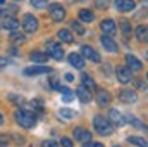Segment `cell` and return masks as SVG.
I'll list each match as a JSON object with an SVG mask.
<instances>
[{"instance_id": "1", "label": "cell", "mask_w": 148, "mask_h": 147, "mask_svg": "<svg viewBox=\"0 0 148 147\" xmlns=\"http://www.w3.org/2000/svg\"><path fill=\"white\" fill-rule=\"evenodd\" d=\"M16 121L23 126V128H33L36 125V116L31 111H24L19 109L16 111Z\"/></svg>"}, {"instance_id": "2", "label": "cell", "mask_w": 148, "mask_h": 147, "mask_svg": "<svg viewBox=\"0 0 148 147\" xmlns=\"http://www.w3.org/2000/svg\"><path fill=\"white\" fill-rule=\"evenodd\" d=\"M93 126H95V130H97L100 135H110L112 133V123L109 119L102 118V116H95Z\"/></svg>"}, {"instance_id": "3", "label": "cell", "mask_w": 148, "mask_h": 147, "mask_svg": "<svg viewBox=\"0 0 148 147\" xmlns=\"http://www.w3.org/2000/svg\"><path fill=\"white\" fill-rule=\"evenodd\" d=\"M48 14H50V17H52L53 21L60 23V21H64V17H66V9H64L60 3H50Z\"/></svg>"}, {"instance_id": "4", "label": "cell", "mask_w": 148, "mask_h": 147, "mask_svg": "<svg viewBox=\"0 0 148 147\" xmlns=\"http://www.w3.org/2000/svg\"><path fill=\"white\" fill-rule=\"evenodd\" d=\"M81 55H83L84 59H88V61H93V62H100V61H102L100 55H98V52H97L93 47H90V45H83V47H81Z\"/></svg>"}, {"instance_id": "5", "label": "cell", "mask_w": 148, "mask_h": 147, "mask_svg": "<svg viewBox=\"0 0 148 147\" xmlns=\"http://www.w3.org/2000/svg\"><path fill=\"white\" fill-rule=\"evenodd\" d=\"M23 26H24V31L26 33H35L38 30V19L31 14H26L24 19H23Z\"/></svg>"}, {"instance_id": "6", "label": "cell", "mask_w": 148, "mask_h": 147, "mask_svg": "<svg viewBox=\"0 0 148 147\" xmlns=\"http://www.w3.org/2000/svg\"><path fill=\"white\" fill-rule=\"evenodd\" d=\"M134 7H136L134 0H115V9L119 12H131L134 10Z\"/></svg>"}, {"instance_id": "7", "label": "cell", "mask_w": 148, "mask_h": 147, "mask_svg": "<svg viewBox=\"0 0 148 147\" xmlns=\"http://www.w3.org/2000/svg\"><path fill=\"white\" fill-rule=\"evenodd\" d=\"M48 55H52L55 61H62L64 57V49L59 43H48Z\"/></svg>"}, {"instance_id": "8", "label": "cell", "mask_w": 148, "mask_h": 147, "mask_svg": "<svg viewBox=\"0 0 148 147\" xmlns=\"http://www.w3.org/2000/svg\"><path fill=\"white\" fill-rule=\"evenodd\" d=\"M52 71V68H48V66H31V68H28V69H24V74H28V76H36V74H47Z\"/></svg>"}, {"instance_id": "9", "label": "cell", "mask_w": 148, "mask_h": 147, "mask_svg": "<svg viewBox=\"0 0 148 147\" xmlns=\"http://www.w3.org/2000/svg\"><path fill=\"white\" fill-rule=\"evenodd\" d=\"M119 99H121L122 102H126V104H133V102L138 101V95H136V92H133V90H121Z\"/></svg>"}, {"instance_id": "10", "label": "cell", "mask_w": 148, "mask_h": 147, "mask_svg": "<svg viewBox=\"0 0 148 147\" xmlns=\"http://www.w3.org/2000/svg\"><path fill=\"white\" fill-rule=\"evenodd\" d=\"M117 80H119L121 83H129V81H133L131 69H129V68H119V69H117Z\"/></svg>"}, {"instance_id": "11", "label": "cell", "mask_w": 148, "mask_h": 147, "mask_svg": "<svg viewBox=\"0 0 148 147\" xmlns=\"http://www.w3.org/2000/svg\"><path fill=\"white\" fill-rule=\"evenodd\" d=\"M126 62H127V68H129L131 71H140V69L143 68L141 61H140V59H136V57H134V55H131V54H127V55H126Z\"/></svg>"}, {"instance_id": "12", "label": "cell", "mask_w": 148, "mask_h": 147, "mask_svg": "<svg viewBox=\"0 0 148 147\" xmlns=\"http://www.w3.org/2000/svg\"><path fill=\"white\" fill-rule=\"evenodd\" d=\"M74 139L79 142H90L91 140V133L86 128H76L74 130Z\"/></svg>"}, {"instance_id": "13", "label": "cell", "mask_w": 148, "mask_h": 147, "mask_svg": "<svg viewBox=\"0 0 148 147\" xmlns=\"http://www.w3.org/2000/svg\"><path fill=\"white\" fill-rule=\"evenodd\" d=\"M100 42H102V45H103L105 50H109V52H117V43H115V40H112L109 35L100 37Z\"/></svg>"}, {"instance_id": "14", "label": "cell", "mask_w": 148, "mask_h": 147, "mask_svg": "<svg viewBox=\"0 0 148 147\" xmlns=\"http://www.w3.org/2000/svg\"><path fill=\"white\" fill-rule=\"evenodd\" d=\"M76 95H77V99L83 102V104H86V102H90L91 101V94H90V90L86 88V87H77V90H76Z\"/></svg>"}, {"instance_id": "15", "label": "cell", "mask_w": 148, "mask_h": 147, "mask_svg": "<svg viewBox=\"0 0 148 147\" xmlns=\"http://www.w3.org/2000/svg\"><path fill=\"white\" fill-rule=\"evenodd\" d=\"M69 64L73 66V68H76V69H81L83 66H84V57L81 55V54H71L69 55Z\"/></svg>"}, {"instance_id": "16", "label": "cell", "mask_w": 148, "mask_h": 147, "mask_svg": "<svg viewBox=\"0 0 148 147\" xmlns=\"http://www.w3.org/2000/svg\"><path fill=\"white\" fill-rule=\"evenodd\" d=\"M100 26H102V31H103L105 35H114L115 30H117V28H115V21H112V19H103Z\"/></svg>"}, {"instance_id": "17", "label": "cell", "mask_w": 148, "mask_h": 147, "mask_svg": "<svg viewBox=\"0 0 148 147\" xmlns=\"http://www.w3.org/2000/svg\"><path fill=\"white\" fill-rule=\"evenodd\" d=\"M110 101H112V97L107 90H100V92L97 94V102H98L100 106H109Z\"/></svg>"}, {"instance_id": "18", "label": "cell", "mask_w": 148, "mask_h": 147, "mask_svg": "<svg viewBox=\"0 0 148 147\" xmlns=\"http://www.w3.org/2000/svg\"><path fill=\"white\" fill-rule=\"evenodd\" d=\"M109 116H110V121L115 125V126H122L124 125V119H122V114L119 112V111L112 109L110 112H109Z\"/></svg>"}, {"instance_id": "19", "label": "cell", "mask_w": 148, "mask_h": 147, "mask_svg": "<svg viewBox=\"0 0 148 147\" xmlns=\"http://www.w3.org/2000/svg\"><path fill=\"white\" fill-rule=\"evenodd\" d=\"M5 30H9V31H14V30H17L19 28V21L16 19V17H7L5 21H3V24H2Z\"/></svg>"}, {"instance_id": "20", "label": "cell", "mask_w": 148, "mask_h": 147, "mask_svg": "<svg viewBox=\"0 0 148 147\" xmlns=\"http://www.w3.org/2000/svg\"><path fill=\"white\" fill-rule=\"evenodd\" d=\"M29 59H31L33 62H36V64H43V62H47L48 54H45V52H33V54L29 55Z\"/></svg>"}, {"instance_id": "21", "label": "cell", "mask_w": 148, "mask_h": 147, "mask_svg": "<svg viewBox=\"0 0 148 147\" xmlns=\"http://www.w3.org/2000/svg\"><path fill=\"white\" fill-rule=\"evenodd\" d=\"M136 37H138L140 42H148V26L140 24V26L136 28Z\"/></svg>"}, {"instance_id": "22", "label": "cell", "mask_w": 148, "mask_h": 147, "mask_svg": "<svg viewBox=\"0 0 148 147\" xmlns=\"http://www.w3.org/2000/svg\"><path fill=\"white\" fill-rule=\"evenodd\" d=\"M79 19H81L83 23H91V21L95 19V14H93L91 10H88V9H81V10H79Z\"/></svg>"}, {"instance_id": "23", "label": "cell", "mask_w": 148, "mask_h": 147, "mask_svg": "<svg viewBox=\"0 0 148 147\" xmlns=\"http://www.w3.org/2000/svg\"><path fill=\"white\" fill-rule=\"evenodd\" d=\"M59 92L62 94V99H64V102H71V101L74 99V95H76V92L69 90V88H66V87H60V88H59Z\"/></svg>"}, {"instance_id": "24", "label": "cell", "mask_w": 148, "mask_h": 147, "mask_svg": "<svg viewBox=\"0 0 148 147\" xmlns=\"http://www.w3.org/2000/svg\"><path fill=\"white\" fill-rule=\"evenodd\" d=\"M81 81H83V87H86L90 92L97 88V85H95L93 78H91V76H88V74H83V76H81Z\"/></svg>"}, {"instance_id": "25", "label": "cell", "mask_w": 148, "mask_h": 147, "mask_svg": "<svg viewBox=\"0 0 148 147\" xmlns=\"http://www.w3.org/2000/svg\"><path fill=\"white\" fill-rule=\"evenodd\" d=\"M59 38H60V42H64V43H73V33L69 31V30H60L59 31Z\"/></svg>"}, {"instance_id": "26", "label": "cell", "mask_w": 148, "mask_h": 147, "mask_svg": "<svg viewBox=\"0 0 148 147\" xmlns=\"http://www.w3.org/2000/svg\"><path fill=\"white\" fill-rule=\"evenodd\" d=\"M127 140H129V144H134L138 147H148V142L145 139H140V137H129Z\"/></svg>"}, {"instance_id": "27", "label": "cell", "mask_w": 148, "mask_h": 147, "mask_svg": "<svg viewBox=\"0 0 148 147\" xmlns=\"http://www.w3.org/2000/svg\"><path fill=\"white\" fill-rule=\"evenodd\" d=\"M74 112L73 109H67V107H62V109L59 111V116L60 118H64V119H69V118H74Z\"/></svg>"}, {"instance_id": "28", "label": "cell", "mask_w": 148, "mask_h": 147, "mask_svg": "<svg viewBox=\"0 0 148 147\" xmlns=\"http://www.w3.org/2000/svg\"><path fill=\"white\" fill-rule=\"evenodd\" d=\"M14 14H16V7H7L5 10L3 9L0 10V17H5V19L7 17H14Z\"/></svg>"}, {"instance_id": "29", "label": "cell", "mask_w": 148, "mask_h": 147, "mask_svg": "<svg viewBox=\"0 0 148 147\" xmlns=\"http://www.w3.org/2000/svg\"><path fill=\"white\" fill-rule=\"evenodd\" d=\"M10 40H12V42H19V43H23V42H24L26 38H24V35H23V33L12 31V33H10Z\"/></svg>"}, {"instance_id": "30", "label": "cell", "mask_w": 148, "mask_h": 147, "mask_svg": "<svg viewBox=\"0 0 148 147\" xmlns=\"http://www.w3.org/2000/svg\"><path fill=\"white\" fill-rule=\"evenodd\" d=\"M71 28H73L77 35H84V28H83V26H81L77 21H73V23H71Z\"/></svg>"}, {"instance_id": "31", "label": "cell", "mask_w": 148, "mask_h": 147, "mask_svg": "<svg viewBox=\"0 0 148 147\" xmlns=\"http://www.w3.org/2000/svg\"><path fill=\"white\" fill-rule=\"evenodd\" d=\"M121 28H122V33L126 37L131 35V24H129V21H121Z\"/></svg>"}, {"instance_id": "32", "label": "cell", "mask_w": 148, "mask_h": 147, "mask_svg": "<svg viewBox=\"0 0 148 147\" xmlns=\"http://www.w3.org/2000/svg\"><path fill=\"white\" fill-rule=\"evenodd\" d=\"M47 2H48V0H31V5L36 7V9H41V7L47 5Z\"/></svg>"}, {"instance_id": "33", "label": "cell", "mask_w": 148, "mask_h": 147, "mask_svg": "<svg viewBox=\"0 0 148 147\" xmlns=\"http://www.w3.org/2000/svg\"><path fill=\"white\" fill-rule=\"evenodd\" d=\"M60 146L62 147H73V142H71V139H60Z\"/></svg>"}, {"instance_id": "34", "label": "cell", "mask_w": 148, "mask_h": 147, "mask_svg": "<svg viewBox=\"0 0 148 147\" xmlns=\"http://www.w3.org/2000/svg\"><path fill=\"white\" fill-rule=\"evenodd\" d=\"M43 147H60V144H57V142H53V140H48V142H45Z\"/></svg>"}, {"instance_id": "35", "label": "cell", "mask_w": 148, "mask_h": 147, "mask_svg": "<svg viewBox=\"0 0 148 147\" xmlns=\"http://www.w3.org/2000/svg\"><path fill=\"white\" fill-rule=\"evenodd\" d=\"M83 147H103V146L98 144V142H88V144H84Z\"/></svg>"}, {"instance_id": "36", "label": "cell", "mask_w": 148, "mask_h": 147, "mask_svg": "<svg viewBox=\"0 0 148 147\" xmlns=\"http://www.w3.org/2000/svg\"><path fill=\"white\" fill-rule=\"evenodd\" d=\"M97 5L102 7V9H105L107 7V0H97Z\"/></svg>"}, {"instance_id": "37", "label": "cell", "mask_w": 148, "mask_h": 147, "mask_svg": "<svg viewBox=\"0 0 148 147\" xmlns=\"http://www.w3.org/2000/svg\"><path fill=\"white\" fill-rule=\"evenodd\" d=\"M3 66H7V59L5 57H0V68H3Z\"/></svg>"}, {"instance_id": "38", "label": "cell", "mask_w": 148, "mask_h": 147, "mask_svg": "<svg viewBox=\"0 0 148 147\" xmlns=\"http://www.w3.org/2000/svg\"><path fill=\"white\" fill-rule=\"evenodd\" d=\"M64 78H66L67 81H73V80H74V76H73V74H71V73H67V74H66V76H64Z\"/></svg>"}, {"instance_id": "39", "label": "cell", "mask_w": 148, "mask_h": 147, "mask_svg": "<svg viewBox=\"0 0 148 147\" xmlns=\"http://www.w3.org/2000/svg\"><path fill=\"white\" fill-rule=\"evenodd\" d=\"M2 123H3V118H2V114H0V126H2Z\"/></svg>"}, {"instance_id": "40", "label": "cell", "mask_w": 148, "mask_h": 147, "mask_svg": "<svg viewBox=\"0 0 148 147\" xmlns=\"http://www.w3.org/2000/svg\"><path fill=\"white\" fill-rule=\"evenodd\" d=\"M3 2H5V0H0V3H3Z\"/></svg>"}, {"instance_id": "41", "label": "cell", "mask_w": 148, "mask_h": 147, "mask_svg": "<svg viewBox=\"0 0 148 147\" xmlns=\"http://www.w3.org/2000/svg\"><path fill=\"white\" fill-rule=\"evenodd\" d=\"M114 147H119V146H114Z\"/></svg>"}, {"instance_id": "42", "label": "cell", "mask_w": 148, "mask_h": 147, "mask_svg": "<svg viewBox=\"0 0 148 147\" xmlns=\"http://www.w3.org/2000/svg\"><path fill=\"white\" fill-rule=\"evenodd\" d=\"M147 78H148V74H147Z\"/></svg>"}, {"instance_id": "43", "label": "cell", "mask_w": 148, "mask_h": 147, "mask_svg": "<svg viewBox=\"0 0 148 147\" xmlns=\"http://www.w3.org/2000/svg\"><path fill=\"white\" fill-rule=\"evenodd\" d=\"M147 55H148V52H147Z\"/></svg>"}]
</instances>
